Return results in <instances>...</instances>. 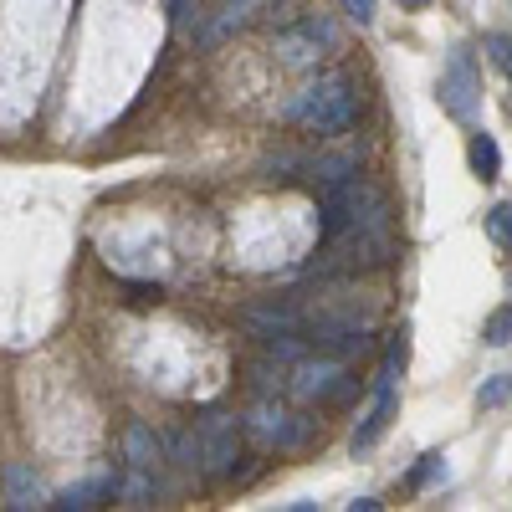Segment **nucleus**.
<instances>
[{
  "label": "nucleus",
  "mask_w": 512,
  "mask_h": 512,
  "mask_svg": "<svg viewBox=\"0 0 512 512\" xmlns=\"http://www.w3.org/2000/svg\"><path fill=\"white\" fill-rule=\"evenodd\" d=\"M359 113V98H354V82L349 77H318L313 88H303L292 98V118L313 128V134H344Z\"/></svg>",
  "instance_id": "nucleus-1"
},
{
  "label": "nucleus",
  "mask_w": 512,
  "mask_h": 512,
  "mask_svg": "<svg viewBox=\"0 0 512 512\" xmlns=\"http://www.w3.org/2000/svg\"><path fill=\"white\" fill-rule=\"evenodd\" d=\"M333 47H338V31H333L328 16H303V21L277 31V57L287 67H318V57L333 52Z\"/></svg>",
  "instance_id": "nucleus-2"
},
{
  "label": "nucleus",
  "mask_w": 512,
  "mask_h": 512,
  "mask_svg": "<svg viewBox=\"0 0 512 512\" xmlns=\"http://www.w3.org/2000/svg\"><path fill=\"white\" fill-rule=\"evenodd\" d=\"M195 441V461L205 466L210 477H226L236 472V456H241V425L231 415H205L200 431L190 436Z\"/></svg>",
  "instance_id": "nucleus-3"
},
{
  "label": "nucleus",
  "mask_w": 512,
  "mask_h": 512,
  "mask_svg": "<svg viewBox=\"0 0 512 512\" xmlns=\"http://www.w3.org/2000/svg\"><path fill=\"white\" fill-rule=\"evenodd\" d=\"M441 103H446L451 118H472L482 108V72H477V62H472V52H466V47H451V57H446Z\"/></svg>",
  "instance_id": "nucleus-4"
},
{
  "label": "nucleus",
  "mask_w": 512,
  "mask_h": 512,
  "mask_svg": "<svg viewBox=\"0 0 512 512\" xmlns=\"http://www.w3.org/2000/svg\"><path fill=\"white\" fill-rule=\"evenodd\" d=\"M292 390L297 400H338V395H349V369L344 359H318V364H297L292 374Z\"/></svg>",
  "instance_id": "nucleus-5"
},
{
  "label": "nucleus",
  "mask_w": 512,
  "mask_h": 512,
  "mask_svg": "<svg viewBox=\"0 0 512 512\" xmlns=\"http://www.w3.org/2000/svg\"><path fill=\"white\" fill-rule=\"evenodd\" d=\"M246 431L262 441V446H297L308 436V420H297L292 410H282V405H272V400H262L251 410V420H246Z\"/></svg>",
  "instance_id": "nucleus-6"
},
{
  "label": "nucleus",
  "mask_w": 512,
  "mask_h": 512,
  "mask_svg": "<svg viewBox=\"0 0 512 512\" xmlns=\"http://www.w3.org/2000/svg\"><path fill=\"white\" fill-rule=\"evenodd\" d=\"M395 405H400V395H395V374H379V390H374V405H369L364 425H359V431H354V451H369V446H374V441L384 436V425H390Z\"/></svg>",
  "instance_id": "nucleus-7"
},
{
  "label": "nucleus",
  "mask_w": 512,
  "mask_h": 512,
  "mask_svg": "<svg viewBox=\"0 0 512 512\" xmlns=\"http://www.w3.org/2000/svg\"><path fill=\"white\" fill-rule=\"evenodd\" d=\"M123 461L128 466H139V472H159V461H164V441L149 431L144 420H134L123 431Z\"/></svg>",
  "instance_id": "nucleus-8"
},
{
  "label": "nucleus",
  "mask_w": 512,
  "mask_h": 512,
  "mask_svg": "<svg viewBox=\"0 0 512 512\" xmlns=\"http://www.w3.org/2000/svg\"><path fill=\"white\" fill-rule=\"evenodd\" d=\"M6 507H16V512L41 507V482H36V472H31L26 461H11L6 466Z\"/></svg>",
  "instance_id": "nucleus-9"
},
{
  "label": "nucleus",
  "mask_w": 512,
  "mask_h": 512,
  "mask_svg": "<svg viewBox=\"0 0 512 512\" xmlns=\"http://www.w3.org/2000/svg\"><path fill=\"white\" fill-rule=\"evenodd\" d=\"M246 323L256 328V333H267V338H282V333H297V308H251L246 313Z\"/></svg>",
  "instance_id": "nucleus-10"
},
{
  "label": "nucleus",
  "mask_w": 512,
  "mask_h": 512,
  "mask_svg": "<svg viewBox=\"0 0 512 512\" xmlns=\"http://www.w3.org/2000/svg\"><path fill=\"white\" fill-rule=\"evenodd\" d=\"M251 6H256V0H231V6L216 16V26H205V36H200V41H205V47H216V41H226L231 31H241V26L251 21Z\"/></svg>",
  "instance_id": "nucleus-11"
},
{
  "label": "nucleus",
  "mask_w": 512,
  "mask_h": 512,
  "mask_svg": "<svg viewBox=\"0 0 512 512\" xmlns=\"http://www.w3.org/2000/svg\"><path fill=\"white\" fill-rule=\"evenodd\" d=\"M103 497H113V482H82V487H67L52 507H62V512H93Z\"/></svg>",
  "instance_id": "nucleus-12"
},
{
  "label": "nucleus",
  "mask_w": 512,
  "mask_h": 512,
  "mask_svg": "<svg viewBox=\"0 0 512 512\" xmlns=\"http://www.w3.org/2000/svg\"><path fill=\"white\" fill-rule=\"evenodd\" d=\"M472 169H477L482 180H497L502 175V149H497L492 134H472Z\"/></svg>",
  "instance_id": "nucleus-13"
},
{
  "label": "nucleus",
  "mask_w": 512,
  "mask_h": 512,
  "mask_svg": "<svg viewBox=\"0 0 512 512\" xmlns=\"http://www.w3.org/2000/svg\"><path fill=\"white\" fill-rule=\"evenodd\" d=\"M354 169H359V159H354V154H323V159L313 164V175H318L323 185H333V180H349Z\"/></svg>",
  "instance_id": "nucleus-14"
},
{
  "label": "nucleus",
  "mask_w": 512,
  "mask_h": 512,
  "mask_svg": "<svg viewBox=\"0 0 512 512\" xmlns=\"http://www.w3.org/2000/svg\"><path fill=\"white\" fill-rule=\"evenodd\" d=\"M507 400H512V374L482 379V390H477V405H482V410H497V405H507Z\"/></svg>",
  "instance_id": "nucleus-15"
},
{
  "label": "nucleus",
  "mask_w": 512,
  "mask_h": 512,
  "mask_svg": "<svg viewBox=\"0 0 512 512\" xmlns=\"http://www.w3.org/2000/svg\"><path fill=\"white\" fill-rule=\"evenodd\" d=\"M482 338H487V344H492V349H507V344H512V303H507V308H497V313L487 318V328H482Z\"/></svg>",
  "instance_id": "nucleus-16"
},
{
  "label": "nucleus",
  "mask_w": 512,
  "mask_h": 512,
  "mask_svg": "<svg viewBox=\"0 0 512 512\" xmlns=\"http://www.w3.org/2000/svg\"><path fill=\"white\" fill-rule=\"evenodd\" d=\"M487 231H492V241H497L502 251H512V205H507V200H502V205H492Z\"/></svg>",
  "instance_id": "nucleus-17"
},
{
  "label": "nucleus",
  "mask_w": 512,
  "mask_h": 512,
  "mask_svg": "<svg viewBox=\"0 0 512 512\" xmlns=\"http://www.w3.org/2000/svg\"><path fill=\"white\" fill-rule=\"evenodd\" d=\"M441 472H446V456H441V451H425V456H420V466L410 472V487H415V492H420V487H431Z\"/></svg>",
  "instance_id": "nucleus-18"
},
{
  "label": "nucleus",
  "mask_w": 512,
  "mask_h": 512,
  "mask_svg": "<svg viewBox=\"0 0 512 512\" xmlns=\"http://www.w3.org/2000/svg\"><path fill=\"white\" fill-rule=\"evenodd\" d=\"M487 47H492V57H497V67L512 77V36H487Z\"/></svg>",
  "instance_id": "nucleus-19"
},
{
  "label": "nucleus",
  "mask_w": 512,
  "mask_h": 512,
  "mask_svg": "<svg viewBox=\"0 0 512 512\" xmlns=\"http://www.w3.org/2000/svg\"><path fill=\"white\" fill-rule=\"evenodd\" d=\"M344 11H349L354 21H364V26H369V21H374V0H344Z\"/></svg>",
  "instance_id": "nucleus-20"
},
{
  "label": "nucleus",
  "mask_w": 512,
  "mask_h": 512,
  "mask_svg": "<svg viewBox=\"0 0 512 512\" xmlns=\"http://www.w3.org/2000/svg\"><path fill=\"white\" fill-rule=\"evenodd\" d=\"M349 512H379V502L374 497H359V502H349Z\"/></svg>",
  "instance_id": "nucleus-21"
},
{
  "label": "nucleus",
  "mask_w": 512,
  "mask_h": 512,
  "mask_svg": "<svg viewBox=\"0 0 512 512\" xmlns=\"http://www.w3.org/2000/svg\"><path fill=\"white\" fill-rule=\"evenodd\" d=\"M400 6H405V11H425V6H431V0H400Z\"/></svg>",
  "instance_id": "nucleus-22"
}]
</instances>
